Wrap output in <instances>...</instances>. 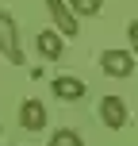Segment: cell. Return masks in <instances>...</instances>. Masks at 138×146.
Wrapping results in <instances>:
<instances>
[{
	"label": "cell",
	"mask_w": 138,
	"mask_h": 146,
	"mask_svg": "<svg viewBox=\"0 0 138 146\" xmlns=\"http://www.w3.org/2000/svg\"><path fill=\"white\" fill-rule=\"evenodd\" d=\"M104 0H69V12L73 15H96Z\"/></svg>",
	"instance_id": "9c48e42d"
},
{
	"label": "cell",
	"mask_w": 138,
	"mask_h": 146,
	"mask_svg": "<svg viewBox=\"0 0 138 146\" xmlns=\"http://www.w3.org/2000/svg\"><path fill=\"white\" fill-rule=\"evenodd\" d=\"M0 54H4L12 66H23V50H19V27H15L12 12L0 8Z\"/></svg>",
	"instance_id": "6da1fadb"
},
{
	"label": "cell",
	"mask_w": 138,
	"mask_h": 146,
	"mask_svg": "<svg viewBox=\"0 0 138 146\" xmlns=\"http://www.w3.org/2000/svg\"><path fill=\"white\" fill-rule=\"evenodd\" d=\"M100 123L111 127V131L127 127V100L123 96H104L100 100Z\"/></svg>",
	"instance_id": "3957f363"
},
{
	"label": "cell",
	"mask_w": 138,
	"mask_h": 146,
	"mask_svg": "<svg viewBox=\"0 0 138 146\" xmlns=\"http://www.w3.org/2000/svg\"><path fill=\"white\" fill-rule=\"evenodd\" d=\"M50 88H54V96H58V100H81V96H85V81H81V77H69V73L54 77Z\"/></svg>",
	"instance_id": "8992f818"
},
{
	"label": "cell",
	"mask_w": 138,
	"mask_h": 146,
	"mask_svg": "<svg viewBox=\"0 0 138 146\" xmlns=\"http://www.w3.org/2000/svg\"><path fill=\"white\" fill-rule=\"evenodd\" d=\"M46 8H50L54 27H58L61 35H69V38H77V35H81V23H77V15L69 12V4H65V0H46Z\"/></svg>",
	"instance_id": "277c9868"
},
{
	"label": "cell",
	"mask_w": 138,
	"mask_h": 146,
	"mask_svg": "<svg viewBox=\"0 0 138 146\" xmlns=\"http://www.w3.org/2000/svg\"><path fill=\"white\" fill-rule=\"evenodd\" d=\"M127 38H131V54H134V50H138V23L127 27Z\"/></svg>",
	"instance_id": "30bf717a"
},
{
	"label": "cell",
	"mask_w": 138,
	"mask_h": 146,
	"mask_svg": "<svg viewBox=\"0 0 138 146\" xmlns=\"http://www.w3.org/2000/svg\"><path fill=\"white\" fill-rule=\"evenodd\" d=\"M35 46H38V54H42V62H58V58H61V38H58V31H38Z\"/></svg>",
	"instance_id": "52a82bcc"
},
{
	"label": "cell",
	"mask_w": 138,
	"mask_h": 146,
	"mask_svg": "<svg viewBox=\"0 0 138 146\" xmlns=\"http://www.w3.org/2000/svg\"><path fill=\"white\" fill-rule=\"evenodd\" d=\"M100 69L108 77H131L134 73V54L131 50H104L100 54Z\"/></svg>",
	"instance_id": "7a4b0ae2"
},
{
	"label": "cell",
	"mask_w": 138,
	"mask_h": 146,
	"mask_svg": "<svg viewBox=\"0 0 138 146\" xmlns=\"http://www.w3.org/2000/svg\"><path fill=\"white\" fill-rule=\"evenodd\" d=\"M50 146H85V139H81L73 127H58V131L50 135Z\"/></svg>",
	"instance_id": "ba28073f"
},
{
	"label": "cell",
	"mask_w": 138,
	"mask_h": 146,
	"mask_svg": "<svg viewBox=\"0 0 138 146\" xmlns=\"http://www.w3.org/2000/svg\"><path fill=\"white\" fill-rule=\"evenodd\" d=\"M46 115H50V111H46L42 100H23L19 104V127H23V131H42Z\"/></svg>",
	"instance_id": "5b68a950"
}]
</instances>
